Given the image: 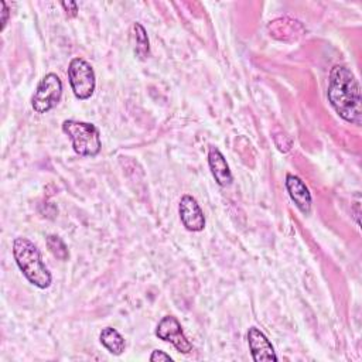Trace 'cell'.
<instances>
[{"mask_svg":"<svg viewBox=\"0 0 362 362\" xmlns=\"http://www.w3.org/2000/svg\"><path fill=\"white\" fill-rule=\"evenodd\" d=\"M156 335L160 339L173 344L175 349L181 354H189L192 351V344L188 341V338L182 332L181 324L174 315H164L158 321L156 328Z\"/></svg>","mask_w":362,"mask_h":362,"instance_id":"obj_6","label":"cell"},{"mask_svg":"<svg viewBox=\"0 0 362 362\" xmlns=\"http://www.w3.org/2000/svg\"><path fill=\"white\" fill-rule=\"evenodd\" d=\"M62 132L71 139L72 148L76 154L93 157L100 151V136L95 124L69 119L64 120Z\"/></svg>","mask_w":362,"mask_h":362,"instance_id":"obj_3","label":"cell"},{"mask_svg":"<svg viewBox=\"0 0 362 362\" xmlns=\"http://www.w3.org/2000/svg\"><path fill=\"white\" fill-rule=\"evenodd\" d=\"M328 100L334 110L348 123L362 122V98L356 76L345 65H334L328 79Z\"/></svg>","mask_w":362,"mask_h":362,"instance_id":"obj_1","label":"cell"},{"mask_svg":"<svg viewBox=\"0 0 362 362\" xmlns=\"http://www.w3.org/2000/svg\"><path fill=\"white\" fill-rule=\"evenodd\" d=\"M178 212L185 229L191 232H199L205 228L204 212L194 197L182 195L180 199Z\"/></svg>","mask_w":362,"mask_h":362,"instance_id":"obj_7","label":"cell"},{"mask_svg":"<svg viewBox=\"0 0 362 362\" xmlns=\"http://www.w3.org/2000/svg\"><path fill=\"white\" fill-rule=\"evenodd\" d=\"M61 96L62 82L57 74L49 72L37 85V89L31 99V106L37 113L42 115L54 109L59 103Z\"/></svg>","mask_w":362,"mask_h":362,"instance_id":"obj_5","label":"cell"},{"mask_svg":"<svg viewBox=\"0 0 362 362\" xmlns=\"http://www.w3.org/2000/svg\"><path fill=\"white\" fill-rule=\"evenodd\" d=\"M130 41L134 55L140 59H146L150 54V44L147 33L140 23H133L130 28Z\"/></svg>","mask_w":362,"mask_h":362,"instance_id":"obj_11","label":"cell"},{"mask_svg":"<svg viewBox=\"0 0 362 362\" xmlns=\"http://www.w3.org/2000/svg\"><path fill=\"white\" fill-rule=\"evenodd\" d=\"M61 6L64 7V10L66 11L68 17H75L78 13V4L75 1H62Z\"/></svg>","mask_w":362,"mask_h":362,"instance_id":"obj_15","label":"cell"},{"mask_svg":"<svg viewBox=\"0 0 362 362\" xmlns=\"http://www.w3.org/2000/svg\"><path fill=\"white\" fill-rule=\"evenodd\" d=\"M0 7H1V10H0V23H1V25H0V30L3 31L4 30V27H6V24H7V20H8V16H10V13H8V8H7V4H6V1H0Z\"/></svg>","mask_w":362,"mask_h":362,"instance_id":"obj_14","label":"cell"},{"mask_svg":"<svg viewBox=\"0 0 362 362\" xmlns=\"http://www.w3.org/2000/svg\"><path fill=\"white\" fill-rule=\"evenodd\" d=\"M13 256L25 279L38 288H47L51 284V273L41 260L40 250L27 238L13 240Z\"/></svg>","mask_w":362,"mask_h":362,"instance_id":"obj_2","label":"cell"},{"mask_svg":"<svg viewBox=\"0 0 362 362\" xmlns=\"http://www.w3.org/2000/svg\"><path fill=\"white\" fill-rule=\"evenodd\" d=\"M47 247L48 250L51 252V255L59 260H66L69 257V253H68V247L64 243V240L57 236V235H48L47 236Z\"/></svg>","mask_w":362,"mask_h":362,"instance_id":"obj_13","label":"cell"},{"mask_svg":"<svg viewBox=\"0 0 362 362\" xmlns=\"http://www.w3.org/2000/svg\"><path fill=\"white\" fill-rule=\"evenodd\" d=\"M286 188H287V192H288L291 201L296 204V206L300 209V212L304 215H310L313 201H311V194H310L307 185L304 184V181L294 174H287L286 175Z\"/></svg>","mask_w":362,"mask_h":362,"instance_id":"obj_9","label":"cell"},{"mask_svg":"<svg viewBox=\"0 0 362 362\" xmlns=\"http://www.w3.org/2000/svg\"><path fill=\"white\" fill-rule=\"evenodd\" d=\"M150 361L151 362H160V361H173V358L168 355V354H165V352H163V351H160V349H156V351H153V354L150 355Z\"/></svg>","mask_w":362,"mask_h":362,"instance_id":"obj_16","label":"cell"},{"mask_svg":"<svg viewBox=\"0 0 362 362\" xmlns=\"http://www.w3.org/2000/svg\"><path fill=\"white\" fill-rule=\"evenodd\" d=\"M100 344L113 355H122L126 348V341L120 332L112 327H106L99 334Z\"/></svg>","mask_w":362,"mask_h":362,"instance_id":"obj_12","label":"cell"},{"mask_svg":"<svg viewBox=\"0 0 362 362\" xmlns=\"http://www.w3.org/2000/svg\"><path fill=\"white\" fill-rule=\"evenodd\" d=\"M208 165L209 170L215 178V181L221 185V187H228L230 185L233 177L232 173L229 170V165L226 163V158L223 157V154L214 146L209 147L208 151Z\"/></svg>","mask_w":362,"mask_h":362,"instance_id":"obj_10","label":"cell"},{"mask_svg":"<svg viewBox=\"0 0 362 362\" xmlns=\"http://www.w3.org/2000/svg\"><path fill=\"white\" fill-rule=\"evenodd\" d=\"M247 344L255 362H264V361H277V355L272 342L267 337L256 327H250L247 331Z\"/></svg>","mask_w":362,"mask_h":362,"instance_id":"obj_8","label":"cell"},{"mask_svg":"<svg viewBox=\"0 0 362 362\" xmlns=\"http://www.w3.org/2000/svg\"><path fill=\"white\" fill-rule=\"evenodd\" d=\"M68 79L74 95L81 99H89L96 86L95 71L92 65L83 58H72L68 66Z\"/></svg>","mask_w":362,"mask_h":362,"instance_id":"obj_4","label":"cell"}]
</instances>
